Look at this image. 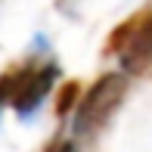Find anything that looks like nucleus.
Here are the masks:
<instances>
[{
    "label": "nucleus",
    "instance_id": "nucleus-1",
    "mask_svg": "<svg viewBox=\"0 0 152 152\" xmlns=\"http://www.w3.org/2000/svg\"><path fill=\"white\" fill-rule=\"evenodd\" d=\"M106 53H112V56L118 53L121 65L127 68V72L146 65L152 59V10L149 12H137L134 19H127V22L109 37Z\"/></svg>",
    "mask_w": 152,
    "mask_h": 152
},
{
    "label": "nucleus",
    "instance_id": "nucleus-2",
    "mask_svg": "<svg viewBox=\"0 0 152 152\" xmlns=\"http://www.w3.org/2000/svg\"><path fill=\"white\" fill-rule=\"evenodd\" d=\"M121 93H124V78L118 72L115 75H102L90 90H87V96L78 106V118H75L78 134H90V130L99 127V124L112 115V109L121 102Z\"/></svg>",
    "mask_w": 152,
    "mask_h": 152
},
{
    "label": "nucleus",
    "instance_id": "nucleus-3",
    "mask_svg": "<svg viewBox=\"0 0 152 152\" xmlns=\"http://www.w3.org/2000/svg\"><path fill=\"white\" fill-rule=\"evenodd\" d=\"M53 81V68H22L10 75V99L19 112H31Z\"/></svg>",
    "mask_w": 152,
    "mask_h": 152
},
{
    "label": "nucleus",
    "instance_id": "nucleus-4",
    "mask_svg": "<svg viewBox=\"0 0 152 152\" xmlns=\"http://www.w3.org/2000/svg\"><path fill=\"white\" fill-rule=\"evenodd\" d=\"M75 93H78V84H68V87H62V99H59V106H56V112H59V115H65V109L75 102Z\"/></svg>",
    "mask_w": 152,
    "mask_h": 152
},
{
    "label": "nucleus",
    "instance_id": "nucleus-5",
    "mask_svg": "<svg viewBox=\"0 0 152 152\" xmlns=\"http://www.w3.org/2000/svg\"><path fill=\"white\" fill-rule=\"evenodd\" d=\"M62 152H72V149H68V146H65V149H62Z\"/></svg>",
    "mask_w": 152,
    "mask_h": 152
}]
</instances>
